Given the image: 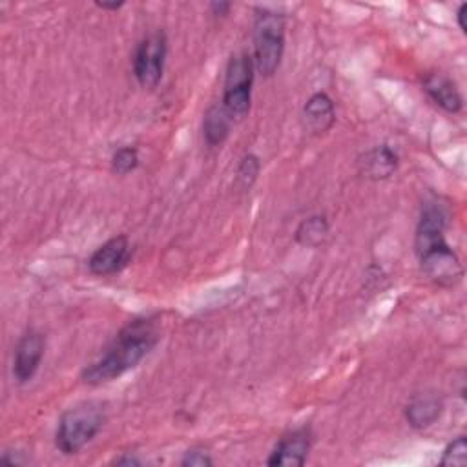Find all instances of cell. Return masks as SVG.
<instances>
[{
    "label": "cell",
    "mask_w": 467,
    "mask_h": 467,
    "mask_svg": "<svg viewBox=\"0 0 467 467\" xmlns=\"http://www.w3.org/2000/svg\"><path fill=\"white\" fill-rule=\"evenodd\" d=\"M465 463H467V441H465V436H458L445 447L440 465H465Z\"/></svg>",
    "instance_id": "ac0fdd59"
},
{
    "label": "cell",
    "mask_w": 467,
    "mask_h": 467,
    "mask_svg": "<svg viewBox=\"0 0 467 467\" xmlns=\"http://www.w3.org/2000/svg\"><path fill=\"white\" fill-rule=\"evenodd\" d=\"M465 18H467V4L463 2V4H460L458 11H456V22H458V26H460V29H462L463 33L467 31V22H465Z\"/></svg>",
    "instance_id": "ffe728a7"
},
{
    "label": "cell",
    "mask_w": 467,
    "mask_h": 467,
    "mask_svg": "<svg viewBox=\"0 0 467 467\" xmlns=\"http://www.w3.org/2000/svg\"><path fill=\"white\" fill-rule=\"evenodd\" d=\"M230 7H232V4L230 2H212L210 4V9H212V13L213 15H221V16H224L228 11H230Z\"/></svg>",
    "instance_id": "44dd1931"
},
{
    "label": "cell",
    "mask_w": 467,
    "mask_h": 467,
    "mask_svg": "<svg viewBox=\"0 0 467 467\" xmlns=\"http://www.w3.org/2000/svg\"><path fill=\"white\" fill-rule=\"evenodd\" d=\"M285 53V15L257 7L254 18V66L263 77H272Z\"/></svg>",
    "instance_id": "3957f363"
},
{
    "label": "cell",
    "mask_w": 467,
    "mask_h": 467,
    "mask_svg": "<svg viewBox=\"0 0 467 467\" xmlns=\"http://www.w3.org/2000/svg\"><path fill=\"white\" fill-rule=\"evenodd\" d=\"M106 421V409L100 401H84L67 409L55 432V445L64 454H77L89 443Z\"/></svg>",
    "instance_id": "7a4b0ae2"
},
{
    "label": "cell",
    "mask_w": 467,
    "mask_h": 467,
    "mask_svg": "<svg viewBox=\"0 0 467 467\" xmlns=\"http://www.w3.org/2000/svg\"><path fill=\"white\" fill-rule=\"evenodd\" d=\"M139 166V151L135 146H122L111 155V171L117 175H128Z\"/></svg>",
    "instance_id": "2e32d148"
},
{
    "label": "cell",
    "mask_w": 467,
    "mask_h": 467,
    "mask_svg": "<svg viewBox=\"0 0 467 467\" xmlns=\"http://www.w3.org/2000/svg\"><path fill=\"white\" fill-rule=\"evenodd\" d=\"M161 332L155 317H139L124 325L104 354L89 363L80 378L88 385H102L135 368L159 343Z\"/></svg>",
    "instance_id": "6da1fadb"
},
{
    "label": "cell",
    "mask_w": 467,
    "mask_h": 467,
    "mask_svg": "<svg viewBox=\"0 0 467 467\" xmlns=\"http://www.w3.org/2000/svg\"><path fill=\"white\" fill-rule=\"evenodd\" d=\"M443 403L441 398L432 392L416 394L405 407V418L410 427L414 429H427L431 427L441 414Z\"/></svg>",
    "instance_id": "4fadbf2b"
},
{
    "label": "cell",
    "mask_w": 467,
    "mask_h": 467,
    "mask_svg": "<svg viewBox=\"0 0 467 467\" xmlns=\"http://www.w3.org/2000/svg\"><path fill=\"white\" fill-rule=\"evenodd\" d=\"M421 270L429 279L441 286H452L462 277V263L445 239L436 241L416 252Z\"/></svg>",
    "instance_id": "8992f818"
},
{
    "label": "cell",
    "mask_w": 467,
    "mask_h": 467,
    "mask_svg": "<svg viewBox=\"0 0 467 467\" xmlns=\"http://www.w3.org/2000/svg\"><path fill=\"white\" fill-rule=\"evenodd\" d=\"M115 463H117V465H140V460L135 458V456H128V454H126V456L117 458Z\"/></svg>",
    "instance_id": "603a6c76"
},
{
    "label": "cell",
    "mask_w": 467,
    "mask_h": 467,
    "mask_svg": "<svg viewBox=\"0 0 467 467\" xmlns=\"http://www.w3.org/2000/svg\"><path fill=\"white\" fill-rule=\"evenodd\" d=\"M358 168L363 177L370 181H383L396 171L398 155L387 144L374 146L358 159Z\"/></svg>",
    "instance_id": "8fae6325"
},
{
    "label": "cell",
    "mask_w": 467,
    "mask_h": 467,
    "mask_svg": "<svg viewBox=\"0 0 467 467\" xmlns=\"http://www.w3.org/2000/svg\"><path fill=\"white\" fill-rule=\"evenodd\" d=\"M234 117L223 104H213L206 109L202 119V137L208 146H221L230 135Z\"/></svg>",
    "instance_id": "5bb4252c"
},
{
    "label": "cell",
    "mask_w": 467,
    "mask_h": 467,
    "mask_svg": "<svg viewBox=\"0 0 467 467\" xmlns=\"http://www.w3.org/2000/svg\"><path fill=\"white\" fill-rule=\"evenodd\" d=\"M308 451L310 431L306 427L296 429L277 441L266 463L274 467H301L306 462Z\"/></svg>",
    "instance_id": "9c48e42d"
},
{
    "label": "cell",
    "mask_w": 467,
    "mask_h": 467,
    "mask_svg": "<svg viewBox=\"0 0 467 467\" xmlns=\"http://www.w3.org/2000/svg\"><path fill=\"white\" fill-rule=\"evenodd\" d=\"M46 348V337L42 332L29 328L15 347L13 376L18 383H27L38 370Z\"/></svg>",
    "instance_id": "52a82bcc"
},
{
    "label": "cell",
    "mask_w": 467,
    "mask_h": 467,
    "mask_svg": "<svg viewBox=\"0 0 467 467\" xmlns=\"http://www.w3.org/2000/svg\"><path fill=\"white\" fill-rule=\"evenodd\" d=\"M95 5L99 9H106V11H119L124 5V2L122 0L120 2H95Z\"/></svg>",
    "instance_id": "7402d4cb"
},
{
    "label": "cell",
    "mask_w": 467,
    "mask_h": 467,
    "mask_svg": "<svg viewBox=\"0 0 467 467\" xmlns=\"http://www.w3.org/2000/svg\"><path fill=\"white\" fill-rule=\"evenodd\" d=\"M181 465L182 467H210V465H213V460L202 449H190L184 452Z\"/></svg>",
    "instance_id": "d6986e66"
},
{
    "label": "cell",
    "mask_w": 467,
    "mask_h": 467,
    "mask_svg": "<svg viewBox=\"0 0 467 467\" xmlns=\"http://www.w3.org/2000/svg\"><path fill=\"white\" fill-rule=\"evenodd\" d=\"M259 171H261V161H259V157L254 155V153L244 155V157L241 159L239 166H237V177H235V179H237V184H239L243 190H248V188L255 182Z\"/></svg>",
    "instance_id": "e0dca14e"
},
{
    "label": "cell",
    "mask_w": 467,
    "mask_h": 467,
    "mask_svg": "<svg viewBox=\"0 0 467 467\" xmlns=\"http://www.w3.org/2000/svg\"><path fill=\"white\" fill-rule=\"evenodd\" d=\"M130 259V241L126 235H117L102 243L88 259V268L95 275H109L126 266Z\"/></svg>",
    "instance_id": "ba28073f"
},
{
    "label": "cell",
    "mask_w": 467,
    "mask_h": 467,
    "mask_svg": "<svg viewBox=\"0 0 467 467\" xmlns=\"http://www.w3.org/2000/svg\"><path fill=\"white\" fill-rule=\"evenodd\" d=\"M421 86L431 100L447 113H458L463 106V99L456 84L443 73H427L421 78Z\"/></svg>",
    "instance_id": "30bf717a"
},
{
    "label": "cell",
    "mask_w": 467,
    "mask_h": 467,
    "mask_svg": "<svg viewBox=\"0 0 467 467\" xmlns=\"http://www.w3.org/2000/svg\"><path fill=\"white\" fill-rule=\"evenodd\" d=\"M254 69V58L246 51L232 55L226 64L221 104L235 119H243L250 109Z\"/></svg>",
    "instance_id": "277c9868"
},
{
    "label": "cell",
    "mask_w": 467,
    "mask_h": 467,
    "mask_svg": "<svg viewBox=\"0 0 467 467\" xmlns=\"http://www.w3.org/2000/svg\"><path fill=\"white\" fill-rule=\"evenodd\" d=\"M168 40L164 31H153L144 36L133 53V75L142 88H155L164 71Z\"/></svg>",
    "instance_id": "5b68a950"
},
{
    "label": "cell",
    "mask_w": 467,
    "mask_h": 467,
    "mask_svg": "<svg viewBox=\"0 0 467 467\" xmlns=\"http://www.w3.org/2000/svg\"><path fill=\"white\" fill-rule=\"evenodd\" d=\"M328 221L325 215H310L296 228V241L308 248H317L328 237Z\"/></svg>",
    "instance_id": "9a60e30c"
},
{
    "label": "cell",
    "mask_w": 467,
    "mask_h": 467,
    "mask_svg": "<svg viewBox=\"0 0 467 467\" xmlns=\"http://www.w3.org/2000/svg\"><path fill=\"white\" fill-rule=\"evenodd\" d=\"M303 122L305 128L314 135L327 133L336 122V109L332 99L323 91L314 93L303 106Z\"/></svg>",
    "instance_id": "7c38bea8"
}]
</instances>
